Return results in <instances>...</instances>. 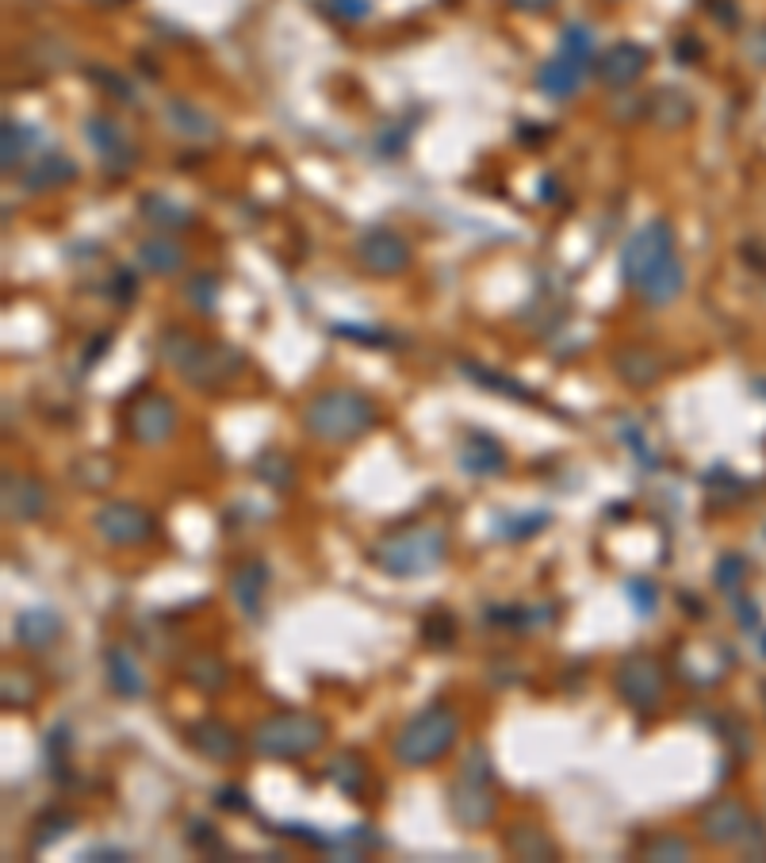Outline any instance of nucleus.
<instances>
[{"instance_id": "obj_39", "label": "nucleus", "mask_w": 766, "mask_h": 863, "mask_svg": "<svg viewBox=\"0 0 766 863\" xmlns=\"http://www.w3.org/2000/svg\"><path fill=\"white\" fill-rule=\"evenodd\" d=\"M47 749H50V760H54V775L62 779L65 772V749H70V737H65V725H58L54 734L47 737Z\"/></svg>"}, {"instance_id": "obj_25", "label": "nucleus", "mask_w": 766, "mask_h": 863, "mask_svg": "<svg viewBox=\"0 0 766 863\" xmlns=\"http://www.w3.org/2000/svg\"><path fill=\"white\" fill-rule=\"evenodd\" d=\"M138 212H142L146 223H153V227H162V230H180L192 223V212L162 192H146L142 200H138Z\"/></svg>"}, {"instance_id": "obj_10", "label": "nucleus", "mask_w": 766, "mask_h": 863, "mask_svg": "<svg viewBox=\"0 0 766 863\" xmlns=\"http://www.w3.org/2000/svg\"><path fill=\"white\" fill-rule=\"evenodd\" d=\"M127 430L138 446H165L177 434V408L169 396H146L127 415Z\"/></svg>"}, {"instance_id": "obj_37", "label": "nucleus", "mask_w": 766, "mask_h": 863, "mask_svg": "<svg viewBox=\"0 0 766 863\" xmlns=\"http://www.w3.org/2000/svg\"><path fill=\"white\" fill-rule=\"evenodd\" d=\"M743 572H748V564H743V556H720L717 561V584L725 587V591H736V587L743 584Z\"/></svg>"}, {"instance_id": "obj_11", "label": "nucleus", "mask_w": 766, "mask_h": 863, "mask_svg": "<svg viewBox=\"0 0 766 863\" xmlns=\"http://www.w3.org/2000/svg\"><path fill=\"white\" fill-rule=\"evenodd\" d=\"M85 139L92 142V150H97L100 165H104L108 173H127L130 165L138 162V150L130 147L127 130L115 120H108V115H92V120L85 123Z\"/></svg>"}, {"instance_id": "obj_17", "label": "nucleus", "mask_w": 766, "mask_h": 863, "mask_svg": "<svg viewBox=\"0 0 766 863\" xmlns=\"http://www.w3.org/2000/svg\"><path fill=\"white\" fill-rule=\"evenodd\" d=\"M268 568L265 561H242L230 572V599L246 618H261V599H265Z\"/></svg>"}, {"instance_id": "obj_36", "label": "nucleus", "mask_w": 766, "mask_h": 863, "mask_svg": "<svg viewBox=\"0 0 766 863\" xmlns=\"http://www.w3.org/2000/svg\"><path fill=\"white\" fill-rule=\"evenodd\" d=\"M326 12L338 16L341 24H361L372 16V0H326Z\"/></svg>"}, {"instance_id": "obj_30", "label": "nucleus", "mask_w": 766, "mask_h": 863, "mask_svg": "<svg viewBox=\"0 0 766 863\" xmlns=\"http://www.w3.org/2000/svg\"><path fill=\"white\" fill-rule=\"evenodd\" d=\"M652 115L663 127H682V123L694 115V104H690L678 89H660L652 97Z\"/></svg>"}, {"instance_id": "obj_43", "label": "nucleus", "mask_w": 766, "mask_h": 863, "mask_svg": "<svg viewBox=\"0 0 766 863\" xmlns=\"http://www.w3.org/2000/svg\"><path fill=\"white\" fill-rule=\"evenodd\" d=\"M100 855H108V860H127V852H123V848H89V852H85V860H100Z\"/></svg>"}, {"instance_id": "obj_29", "label": "nucleus", "mask_w": 766, "mask_h": 863, "mask_svg": "<svg viewBox=\"0 0 766 863\" xmlns=\"http://www.w3.org/2000/svg\"><path fill=\"white\" fill-rule=\"evenodd\" d=\"M556 54L572 58V62H579V65H587V70H590V62H598L594 32H590L587 24H567L564 32H560V50H556Z\"/></svg>"}, {"instance_id": "obj_15", "label": "nucleus", "mask_w": 766, "mask_h": 863, "mask_svg": "<svg viewBox=\"0 0 766 863\" xmlns=\"http://www.w3.org/2000/svg\"><path fill=\"white\" fill-rule=\"evenodd\" d=\"M47 511V484L35 476H4V518L35 522Z\"/></svg>"}, {"instance_id": "obj_24", "label": "nucleus", "mask_w": 766, "mask_h": 863, "mask_svg": "<svg viewBox=\"0 0 766 863\" xmlns=\"http://www.w3.org/2000/svg\"><path fill=\"white\" fill-rule=\"evenodd\" d=\"M138 265L146 273H158V277H173V273L185 270V250L169 235L146 238V242H138Z\"/></svg>"}, {"instance_id": "obj_41", "label": "nucleus", "mask_w": 766, "mask_h": 863, "mask_svg": "<svg viewBox=\"0 0 766 863\" xmlns=\"http://www.w3.org/2000/svg\"><path fill=\"white\" fill-rule=\"evenodd\" d=\"M338 335H349V338H356V342H368V346H391L388 335H372L364 326H338Z\"/></svg>"}, {"instance_id": "obj_33", "label": "nucleus", "mask_w": 766, "mask_h": 863, "mask_svg": "<svg viewBox=\"0 0 766 863\" xmlns=\"http://www.w3.org/2000/svg\"><path fill=\"white\" fill-rule=\"evenodd\" d=\"M625 595H629L632 611H637L640 618H652L655 606H660V587H655L652 579H629V584H625Z\"/></svg>"}, {"instance_id": "obj_28", "label": "nucleus", "mask_w": 766, "mask_h": 863, "mask_svg": "<svg viewBox=\"0 0 766 863\" xmlns=\"http://www.w3.org/2000/svg\"><path fill=\"white\" fill-rule=\"evenodd\" d=\"M617 376L629 380L632 388H648V384L660 380V358L648 350H625L617 358Z\"/></svg>"}, {"instance_id": "obj_22", "label": "nucleus", "mask_w": 766, "mask_h": 863, "mask_svg": "<svg viewBox=\"0 0 766 863\" xmlns=\"http://www.w3.org/2000/svg\"><path fill=\"white\" fill-rule=\"evenodd\" d=\"M62 637V614L50 606H32L16 618V641L24 649H50Z\"/></svg>"}, {"instance_id": "obj_12", "label": "nucleus", "mask_w": 766, "mask_h": 863, "mask_svg": "<svg viewBox=\"0 0 766 863\" xmlns=\"http://www.w3.org/2000/svg\"><path fill=\"white\" fill-rule=\"evenodd\" d=\"M449 810L464 829H484L494 817V799H491V790H487V779L460 775L449 790Z\"/></svg>"}, {"instance_id": "obj_4", "label": "nucleus", "mask_w": 766, "mask_h": 863, "mask_svg": "<svg viewBox=\"0 0 766 863\" xmlns=\"http://www.w3.org/2000/svg\"><path fill=\"white\" fill-rule=\"evenodd\" d=\"M456 737H460L456 710L444 706V702H434V706L418 710V714L399 729L395 760L403 767H429L456 745Z\"/></svg>"}, {"instance_id": "obj_32", "label": "nucleus", "mask_w": 766, "mask_h": 863, "mask_svg": "<svg viewBox=\"0 0 766 863\" xmlns=\"http://www.w3.org/2000/svg\"><path fill=\"white\" fill-rule=\"evenodd\" d=\"M544 526H549V511L514 514V518H502L499 538H506V541H525V538H532V534H541Z\"/></svg>"}, {"instance_id": "obj_19", "label": "nucleus", "mask_w": 766, "mask_h": 863, "mask_svg": "<svg viewBox=\"0 0 766 863\" xmlns=\"http://www.w3.org/2000/svg\"><path fill=\"white\" fill-rule=\"evenodd\" d=\"M104 668H108V684H112V691L120 695V699H142V695L150 691L142 664H138L123 645H112V649L104 652Z\"/></svg>"}, {"instance_id": "obj_20", "label": "nucleus", "mask_w": 766, "mask_h": 863, "mask_svg": "<svg viewBox=\"0 0 766 863\" xmlns=\"http://www.w3.org/2000/svg\"><path fill=\"white\" fill-rule=\"evenodd\" d=\"M162 112H165V123H169L173 135H180V139H188V142H211L218 135L215 120H211L208 112H200L196 104H188V100H180V97L165 100Z\"/></svg>"}, {"instance_id": "obj_14", "label": "nucleus", "mask_w": 766, "mask_h": 863, "mask_svg": "<svg viewBox=\"0 0 766 863\" xmlns=\"http://www.w3.org/2000/svg\"><path fill=\"white\" fill-rule=\"evenodd\" d=\"M702 837L710 845H736L740 837H748L751 822H748V810L740 806L736 799H717L702 810Z\"/></svg>"}, {"instance_id": "obj_26", "label": "nucleus", "mask_w": 766, "mask_h": 863, "mask_svg": "<svg viewBox=\"0 0 766 863\" xmlns=\"http://www.w3.org/2000/svg\"><path fill=\"white\" fill-rule=\"evenodd\" d=\"M185 676H188V684H192V687L215 695V691H223V687H226L230 668H226L218 656H211V652H192V656H188V664H185Z\"/></svg>"}, {"instance_id": "obj_40", "label": "nucleus", "mask_w": 766, "mask_h": 863, "mask_svg": "<svg viewBox=\"0 0 766 863\" xmlns=\"http://www.w3.org/2000/svg\"><path fill=\"white\" fill-rule=\"evenodd\" d=\"M215 802L223 810H235V814H246V810H250V799H246L242 787H218V799Z\"/></svg>"}, {"instance_id": "obj_8", "label": "nucleus", "mask_w": 766, "mask_h": 863, "mask_svg": "<svg viewBox=\"0 0 766 863\" xmlns=\"http://www.w3.org/2000/svg\"><path fill=\"white\" fill-rule=\"evenodd\" d=\"M356 261L376 277H399L411 265V242L391 227H372L356 238Z\"/></svg>"}, {"instance_id": "obj_42", "label": "nucleus", "mask_w": 766, "mask_h": 863, "mask_svg": "<svg viewBox=\"0 0 766 863\" xmlns=\"http://www.w3.org/2000/svg\"><path fill=\"white\" fill-rule=\"evenodd\" d=\"M510 4H514L517 12H549L556 0H510Z\"/></svg>"}, {"instance_id": "obj_27", "label": "nucleus", "mask_w": 766, "mask_h": 863, "mask_svg": "<svg viewBox=\"0 0 766 863\" xmlns=\"http://www.w3.org/2000/svg\"><path fill=\"white\" fill-rule=\"evenodd\" d=\"M506 848L517 860H556V845L537 825H514L506 833Z\"/></svg>"}, {"instance_id": "obj_34", "label": "nucleus", "mask_w": 766, "mask_h": 863, "mask_svg": "<svg viewBox=\"0 0 766 863\" xmlns=\"http://www.w3.org/2000/svg\"><path fill=\"white\" fill-rule=\"evenodd\" d=\"M185 296H188V303H192L196 311L211 315V311H215V303H218V280H215V277H208V273H200V277L188 280Z\"/></svg>"}, {"instance_id": "obj_23", "label": "nucleus", "mask_w": 766, "mask_h": 863, "mask_svg": "<svg viewBox=\"0 0 766 863\" xmlns=\"http://www.w3.org/2000/svg\"><path fill=\"white\" fill-rule=\"evenodd\" d=\"M73 177H77V165H73L62 150H42V154L24 170V188L27 192H42V188H58Z\"/></svg>"}, {"instance_id": "obj_35", "label": "nucleus", "mask_w": 766, "mask_h": 863, "mask_svg": "<svg viewBox=\"0 0 766 863\" xmlns=\"http://www.w3.org/2000/svg\"><path fill=\"white\" fill-rule=\"evenodd\" d=\"M77 825V817L73 814H50V817H42L39 822V833H35V840H32V848L35 852H42V848H50L54 840H62L65 833Z\"/></svg>"}, {"instance_id": "obj_7", "label": "nucleus", "mask_w": 766, "mask_h": 863, "mask_svg": "<svg viewBox=\"0 0 766 863\" xmlns=\"http://www.w3.org/2000/svg\"><path fill=\"white\" fill-rule=\"evenodd\" d=\"M613 687H617V695H621L632 710H644V714L648 710H655L663 699L660 660L648 656V652H632V656H625L621 664H617V672H613Z\"/></svg>"}, {"instance_id": "obj_9", "label": "nucleus", "mask_w": 766, "mask_h": 863, "mask_svg": "<svg viewBox=\"0 0 766 863\" xmlns=\"http://www.w3.org/2000/svg\"><path fill=\"white\" fill-rule=\"evenodd\" d=\"M92 526L104 541L112 546H146L153 538V518L150 511L135 503H104L92 514Z\"/></svg>"}, {"instance_id": "obj_13", "label": "nucleus", "mask_w": 766, "mask_h": 863, "mask_svg": "<svg viewBox=\"0 0 766 863\" xmlns=\"http://www.w3.org/2000/svg\"><path fill=\"white\" fill-rule=\"evenodd\" d=\"M598 82L610 85V89H629L644 77L648 70V50L637 47V42H613L605 54H598L594 62Z\"/></svg>"}, {"instance_id": "obj_6", "label": "nucleus", "mask_w": 766, "mask_h": 863, "mask_svg": "<svg viewBox=\"0 0 766 863\" xmlns=\"http://www.w3.org/2000/svg\"><path fill=\"white\" fill-rule=\"evenodd\" d=\"M682 265L675 250V230H670L667 220H652L644 227H637L629 235V242L621 246V277L629 288H644L652 277Z\"/></svg>"}, {"instance_id": "obj_16", "label": "nucleus", "mask_w": 766, "mask_h": 863, "mask_svg": "<svg viewBox=\"0 0 766 863\" xmlns=\"http://www.w3.org/2000/svg\"><path fill=\"white\" fill-rule=\"evenodd\" d=\"M188 741H192V749L200 752V756L215 760V764H226V760L238 756L235 729L226 722H218V717H200V722L188 725Z\"/></svg>"}, {"instance_id": "obj_2", "label": "nucleus", "mask_w": 766, "mask_h": 863, "mask_svg": "<svg viewBox=\"0 0 766 863\" xmlns=\"http://www.w3.org/2000/svg\"><path fill=\"white\" fill-rule=\"evenodd\" d=\"M444 561V534L434 526H406L372 546V564L395 579L429 576Z\"/></svg>"}, {"instance_id": "obj_3", "label": "nucleus", "mask_w": 766, "mask_h": 863, "mask_svg": "<svg viewBox=\"0 0 766 863\" xmlns=\"http://www.w3.org/2000/svg\"><path fill=\"white\" fill-rule=\"evenodd\" d=\"M326 741V722L306 710H280L253 725V752L265 760H303Z\"/></svg>"}, {"instance_id": "obj_31", "label": "nucleus", "mask_w": 766, "mask_h": 863, "mask_svg": "<svg viewBox=\"0 0 766 863\" xmlns=\"http://www.w3.org/2000/svg\"><path fill=\"white\" fill-rule=\"evenodd\" d=\"M27 139H32V130L24 127L20 120H4V154H0V162H4V173H12L16 165H24L27 158Z\"/></svg>"}, {"instance_id": "obj_1", "label": "nucleus", "mask_w": 766, "mask_h": 863, "mask_svg": "<svg viewBox=\"0 0 766 863\" xmlns=\"http://www.w3.org/2000/svg\"><path fill=\"white\" fill-rule=\"evenodd\" d=\"M303 426L323 446H349L376 426V408L353 388H326L303 408Z\"/></svg>"}, {"instance_id": "obj_21", "label": "nucleus", "mask_w": 766, "mask_h": 863, "mask_svg": "<svg viewBox=\"0 0 766 863\" xmlns=\"http://www.w3.org/2000/svg\"><path fill=\"white\" fill-rule=\"evenodd\" d=\"M582 77H587V65H579V62H572V58L556 54V58H549L541 70H537V89H541L544 97H552V100H567V97H575V92L582 89Z\"/></svg>"}, {"instance_id": "obj_18", "label": "nucleus", "mask_w": 766, "mask_h": 863, "mask_svg": "<svg viewBox=\"0 0 766 863\" xmlns=\"http://www.w3.org/2000/svg\"><path fill=\"white\" fill-rule=\"evenodd\" d=\"M460 468L468 476H494L506 468V449L484 430H472L460 446Z\"/></svg>"}, {"instance_id": "obj_5", "label": "nucleus", "mask_w": 766, "mask_h": 863, "mask_svg": "<svg viewBox=\"0 0 766 863\" xmlns=\"http://www.w3.org/2000/svg\"><path fill=\"white\" fill-rule=\"evenodd\" d=\"M162 358L169 361L192 388H218L238 365V353L230 350V346L203 342V338L188 335V330H177V326L162 335Z\"/></svg>"}, {"instance_id": "obj_38", "label": "nucleus", "mask_w": 766, "mask_h": 863, "mask_svg": "<svg viewBox=\"0 0 766 863\" xmlns=\"http://www.w3.org/2000/svg\"><path fill=\"white\" fill-rule=\"evenodd\" d=\"M648 860H690V845L682 837H660L648 848Z\"/></svg>"}]
</instances>
